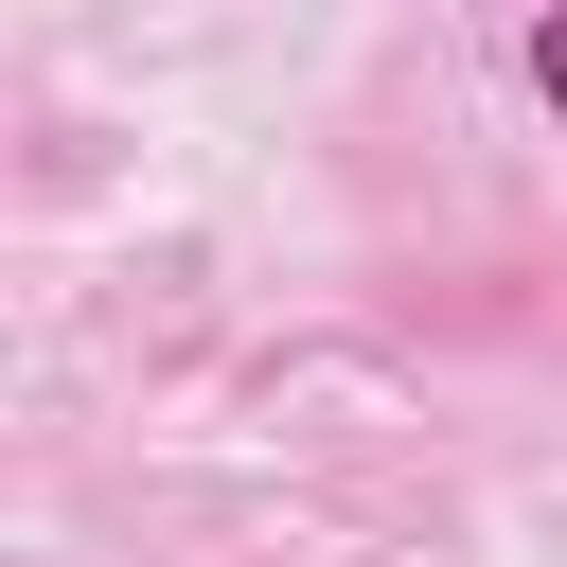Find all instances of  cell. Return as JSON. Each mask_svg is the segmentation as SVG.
<instances>
[{
	"label": "cell",
	"instance_id": "1",
	"mask_svg": "<svg viewBox=\"0 0 567 567\" xmlns=\"http://www.w3.org/2000/svg\"><path fill=\"white\" fill-rule=\"evenodd\" d=\"M532 89H549V106H567V0H549V18H532Z\"/></svg>",
	"mask_w": 567,
	"mask_h": 567
}]
</instances>
